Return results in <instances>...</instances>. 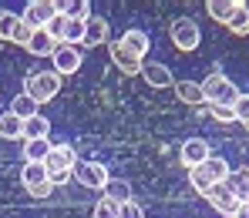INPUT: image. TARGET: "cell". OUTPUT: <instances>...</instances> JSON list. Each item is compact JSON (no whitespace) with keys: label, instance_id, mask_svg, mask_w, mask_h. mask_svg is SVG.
Instances as JSON below:
<instances>
[{"label":"cell","instance_id":"cell-1","mask_svg":"<svg viewBox=\"0 0 249 218\" xmlns=\"http://www.w3.org/2000/svg\"><path fill=\"white\" fill-rule=\"evenodd\" d=\"M57 91H61V78H57L54 71H37V74L27 78V91H24V94L41 108V104H47V101L57 97Z\"/></svg>","mask_w":249,"mask_h":218},{"label":"cell","instance_id":"cell-2","mask_svg":"<svg viewBox=\"0 0 249 218\" xmlns=\"http://www.w3.org/2000/svg\"><path fill=\"white\" fill-rule=\"evenodd\" d=\"M202 94H206L209 104H226V108H232L236 104V97H239V91H236V84L226 78V74H209L206 81H202Z\"/></svg>","mask_w":249,"mask_h":218},{"label":"cell","instance_id":"cell-3","mask_svg":"<svg viewBox=\"0 0 249 218\" xmlns=\"http://www.w3.org/2000/svg\"><path fill=\"white\" fill-rule=\"evenodd\" d=\"M168 37H172V44H175L178 50H185V54L199 50V44H202L199 24H196L192 17H178V20H172V27H168Z\"/></svg>","mask_w":249,"mask_h":218},{"label":"cell","instance_id":"cell-4","mask_svg":"<svg viewBox=\"0 0 249 218\" xmlns=\"http://www.w3.org/2000/svg\"><path fill=\"white\" fill-rule=\"evenodd\" d=\"M31 27L24 24V17H17L14 10H0V41H14V44H24L31 41Z\"/></svg>","mask_w":249,"mask_h":218},{"label":"cell","instance_id":"cell-5","mask_svg":"<svg viewBox=\"0 0 249 218\" xmlns=\"http://www.w3.org/2000/svg\"><path fill=\"white\" fill-rule=\"evenodd\" d=\"M54 17H57V3H54V0H31V3L24 7V24H27L31 31H44Z\"/></svg>","mask_w":249,"mask_h":218},{"label":"cell","instance_id":"cell-6","mask_svg":"<svg viewBox=\"0 0 249 218\" xmlns=\"http://www.w3.org/2000/svg\"><path fill=\"white\" fill-rule=\"evenodd\" d=\"M74 178L81 181L84 188H98V191H105V185L111 181V174L105 165H98V161H81L78 158V165H74Z\"/></svg>","mask_w":249,"mask_h":218},{"label":"cell","instance_id":"cell-7","mask_svg":"<svg viewBox=\"0 0 249 218\" xmlns=\"http://www.w3.org/2000/svg\"><path fill=\"white\" fill-rule=\"evenodd\" d=\"M20 181H24V188H27L34 198H47V195L54 191V185L47 181V168H44V165H24Z\"/></svg>","mask_w":249,"mask_h":218},{"label":"cell","instance_id":"cell-8","mask_svg":"<svg viewBox=\"0 0 249 218\" xmlns=\"http://www.w3.org/2000/svg\"><path fill=\"white\" fill-rule=\"evenodd\" d=\"M51 57H54V74H57V78H61V74H78V71H81V61H84L81 50L71 47V44H57Z\"/></svg>","mask_w":249,"mask_h":218},{"label":"cell","instance_id":"cell-9","mask_svg":"<svg viewBox=\"0 0 249 218\" xmlns=\"http://www.w3.org/2000/svg\"><path fill=\"white\" fill-rule=\"evenodd\" d=\"M209 155H212V151H209V141H202V138H189V141L178 148V161H182L189 171H192V168H202L209 161Z\"/></svg>","mask_w":249,"mask_h":218},{"label":"cell","instance_id":"cell-10","mask_svg":"<svg viewBox=\"0 0 249 218\" xmlns=\"http://www.w3.org/2000/svg\"><path fill=\"white\" fill-rule=\"evenodd\" d=\"M206 198H209V205H212V208H215L219 215H229V218L236 215V208L243 205V202H239V198L232 195V188H229L226 181H222V185H212Z\"/></svg>","mask_w":249,"mask_h":218},{"label":"cell","instance_id":"cell-11","mask_svg":"<svg viewBox=\"0 0 249 218\" xmlns=\"http://www.w3.org/2000/svg\"><path fill=\"white\" fill-rule=\"evenodd\" d=\"M74 165H78V151L71 144H51V155L44 158L47 171H74Z\"/></svg>","mask_w":249,"mask_h":218},{"label":"cell","instance_id":"cell-12","mask_svg":"<svg viewBox=\"0 0 249 218\" xmlns=\"http://www.w3.org/2000/svg\"><path fill=\"white\" fill-rule=\"evenodd\" d=\"M108 54H111V61H115V67H118V71H124V74H142V64H145V61H138V57H135L122 41H111V44H108Z\"/></svg>","mask_w":249,"mask_h":218},{"label":"cell","instance_id":"cell-13","mask_svg":"<svg viewBox=\"0 0 249 218\" xmlns=\"http://www.w3.org/2000/svg\"><path fill=\"white\" fill-rule=\"evenodd\" d=\"M142 78H145V84L148 87H172V71H168L165 64H155V61H145L142 64Z\"/></svg>","mask_w":249,"mask_h":218},{"label":"cell","instance_id":"cell-14","mask_svg":"<svg viewBox=\"0 0 249 218\" xmlns=\"http://www.w3.org/2000/svg\"><path fill=\"white\" fill-rule=\"evenodd\" d=\"M118 41H122L124 47H128V50H131V54L138 57V61H145V54L152 50V37H148L145 31H124Z\"/></svg>","mask_w":249,"mask_h":218},{"label":"cell","instance_id":"cell-15","mask_svg":"<svg viewBox=\"0 0 249 218\" xmlns=\"http://www.w3.org/2000/svg\"><path fill=\"white\" fill-rule=\"evenodd\" d=\"M108 41V20L105 17H88V24H84V47H98V44Z\"/></svg>","mask_w":249,"mask_h":218},{"label":"cell","instance_id":"cell-16","mask_svg":"<svg viewBox=\"0 0 249 218\" xmlns=\"http://www.w3.org/2000/svg\"><path fill=\"white\" fill-rule=\"evenodd\" d=\"M243 7V0H209L206 10L212 20H219V24H229L232 17H236V10Z\"/></svg>","mask_w":249,"mask_h":218},{"label":"cell","instance_id":"cell-17","mask_svg":"<svg viewBox=\"0 0 249 218\" xmlns=\"http://www.w3.org/2000/svg\"><path fill=\"white\" fill-rule=\"evenodd\" d=\"M54 47H57V41H54L47 31H34V34H31V41H27V50H31L34 57H51V54H54Z\"/></svg>","mask_w":249,"mask_h":218},{"label":"cell","instance_id":"cell-18","mask_svg":"<svg viewBox=\"0 0 249 218\" xmlns=\"http://www.w3.org/2000/svg\"><path fill=\"white\" fill-rule=\"evenodd\" d=\"M51 155V141H24V165H44V158Z\"/></svg>","mask_w":249,"mask_h":218},{"label":"cell","instance_id":"cell-19","mask_svg":"<svg viewBox=\"0 0 249 218\" xmlns=\"http://www.w3.org/2000/svg\"><path fill=\"white\" fill-rule=\"evenodd\" d=\"M172 87H175V94H178L182 104H202V101H206L202 84H196V81H175Z\"/></svg>","mask_w":249,"mask_h":218},{"label":"cell","instance_id":"cell-20","mask_svg":"<svg viewBox=\"0 0 249 218\" xmlns=\"http://www.w3.org/2000/svg\"><path fill=\"white\" fill-rule=\"evenodd\" d=\"M202 171L212 178V185H222V181H229V161L226 158H219V155H209V161L202 165Z\"/></svg>","mask_w":249,"mask_h":218},{"label":"cell","instance_id":"cell-21","mask_svg":"<svg viewBox=\"0 0 249 218\" xmlns=\"http://www.w3.org/2000/svg\"><path fill=\"white\" fill-rule=\"evenodd\" d=\"M57 14L68 17V20H88L91 17V3L88 0H74V3L71 0H61L57 3Z\"/></svg>","mask_w":249,"mask_h":218},{"label":"cell","instance_id":"cell-22","mask_svg":"<svg viewBox=\"0 0 249 218\" xmlns=\"http://www.w3.org/2000/svg\"><path fill=\"white\" fill-rule=\"evenodd\" d=\"M47 134H51V121L44 114H34V118L24 121V141H41Z\"/></svg>","mask_w":249,"mask_h":218},{"label":"cell","instance_id":"cell-23","mask_svg":"<svg viewBox=\"0 0 249 218\" xmlns=\"http://www.w3.org/2000/svg\"><path fill=\"white\" fill-rule=\"evenodd\" d=\"M0 138H7V141H17V138H24V121L17 118V114H0Z\"/></svg>","mask_w":249,"mask_h":218},{"label":"cell","instance_id":"cell-24","mask_svg":"<svg viewBox=\"0 0 249 218\" xmlns=\"http://www.w3.org/2000/svg\"><path fill=\"white\" fill-rule=\"evenodd\" d=\"M10 114H17L20 121H27V118L37 114V104H34L27 94H14V101H10Z\"/></svg>","mask_w":249,"mask_h":218},{"label":"cell","instance_id":"cell-25","mask_svg":"<svg viewBox=\"0 0 249 218\" xmlns=\"http://www.w3.org/2000/svg\"><path fill=\"white\" fill-rule=\"evenodd\" d=\"M229 188H232V195L239 198V202H249V168H243V171L229 174V181H226Z\"/></svg>","mask_w":249,"mask_h":218},{"label":"cell","instance_id":"cell-26","mask_svg":"<svg viewBox=\"0 0 249 218\" xmlns=\"http://www.w3.org/2000/svg\"><path fill=\"white\" fill-rule=\"evenodd\" d=\"M128 195H131L128 181H115V178H111V181L105 185V198H111L115 205H124V202H128Z\"/></svg>","mask_w":249,"mask_h":218},{"label":"cell","instance_id":"cell-27","mask_svg":"<svg viewBox=\"0 0 249 218\" xmlns=\"http://www.w3.org/2000/svg\"><path fill=\"white\" fill-rule=\"evenodd\" d=\"M84 24H88V20H68V27H64V41H61V44H71V47L84 44Z\"/></svg>","mask_w":249,"mask_h":218},{"label":"cell","instance_id":"cell-28","mask_svg":"<svg viewBox=\"0 0 249 218\" xmlns=\"http://www.w3.org/2000/svg\"><path fill=\"white\" fill-rule=\"evenodd\" d=\"M229 31H232V34H239V37L249 34V3H243V7L236 10V17L229 20Z\"/></svg>","mask_w":249,"mask_h":218},{"label":"cell","instance_id":"cell-29","mask_svg":"<svg viewBox=\"0 0 249 218\" xmlns=\"http://www.w3.org/2000/svg\"><path fill=\"white\" fill-rule=\"evenodd\" d=\"M189 185H192L199 195H209V188H212V178H209L202 168H192V171H189Z\"/></svg>","mask_w":249,"mask_h":218},{"label":"cell","instance_id":"cell-30","mask_svg":"<svg viewBox=\"0 0 249 218\" xmlns=\"http://www.w3.org/2000/svg\"><path fill=\"white\" fill-rule=\"evenodd\" d=\"M232 114H236V121H239V125H249V94H239V97H236Z\"/></svg>","mask_w":249,"mask_h":218},{"label":"cell","instance_id":"cell-31","mask_svg":"<svg viewBox=\"0 0 249 218\" xmlns=\"http://www.w3.org/2000/svg\"><path fill=\"white\" fill-rule=\"evenodd\" d=\"M94 218H118V205H115L111 198H101V202L94 205Z\"/></svg>","mask_w":249,"mask_h":218},{"label":"cell","instance_id":"cell-32","mask_svg":"<svg viewBox=\"0 0 249 218\" xmlns=\"http://www.w3.org/2000/svg\"><path fill=\"white\" fill-rule=\"evenodd\" d=\"M64 27H68V17H61V14H57V17H54V20H51V24H47L44 31H47V34H51L54 41L61 44V41H64Z\"/></svg>","mask_w":249,"mask_h":218},{"label":"cell","instance_id":"cell-33","mask_svg":"<svg viewBox=\"0 0 249 218\" xmlns=\"http://www.w3.org/2000/svg\"><path fill=\"white\" fill-rule=\"evenodd\" d=\"M118 218H145V208L138 205V202H124V205H118Z\"/></svg>","mask_w":249,"mask_h":218},{"label":"cell","instance_id":"cell-34","mask_svg":"<svg viewBox=\"0 0 249 218\" xmlns=\"http://www.w3.org/2000/svg\"><path fill=\"white\" fill-rule=\"evenodd\" d=\"M212 118H215L219 125H232V121H236L232 108H226V104H212Z\"/></svg>","mask_w":249,"mask_h":218},{"label":"cell","instance_id":"cell-35","mask_svg":"<svg viewBox=\"0 0 249 218\" xmlns=\"http://www.w3.org/2000/svg\"><path fill=\"white\" fill-rule=\"evenodd\" d=\"M71 174H74V171H47V181L57 188V185H68V181H71Z\"/></svg>","mask_w":249,"mask_h":218},{"label":"cell","instance_id":"cell-36","mask_svg":"<svg viewBox=\"0 0 249 218\" xmlns=\"http://www.w3.org/2000/svg\"><path fill=\"white\" fill-rule=\"evenodd\" d=\"M232 218H249V202H243V205L236 208V215H232Z\"/></svg>","mask_w":249,"mask_h":218},{"label":"cell","instance_id":"cell-37","mask_svg":"<svg viewBox=\"0 0 249 218\" xmlns=\"http://www.w3.org/2000/svg\"><path fill=\"white\" fill-rule=\"evenodd\" d=\"M246 128H249V125H246Z\"/></svg>","mask_w":249,"mask_h":218},{"label":"cell","instance_id":"cell-38","mask_svg":"<svg viewBox=\"0 0 249 218\" xmlns=\"http://www.w3.org/2000/svg\"><path fill=\"white\" fill-rule=\"evenodd\" d=\"M246 168H249V165H246Z\"/></svg>","mask_w":249,"mask_h":218}]
</instances>
